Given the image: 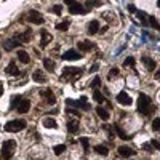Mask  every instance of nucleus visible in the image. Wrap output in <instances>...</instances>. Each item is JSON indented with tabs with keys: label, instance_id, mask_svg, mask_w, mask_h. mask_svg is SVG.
Returning a JSON list of instances; mask_svg holds the SVG:
<instances>
[{
	"label": "nucleus",
	"instance_id": "f257e3e1",
	"mask_svg": "<svg viewBox=\"0 0 160 160\" xmlns=\"http://www.w3.org/2000/svg\"><path fill=\"white\" fill-rule=\"evenodd\" d=\"M155 106L152 104V101H151V98L148 96V95H139V98H138V111L142 114V115H152L154 112H155Z\"/></svg>",
	"mask_w": 160,
	"mask_h": 160
},
{
	"label": "nucleus",
	"instance_id": "f03ea898",
	"mask_svg": "<svg viewBox=\"0 0 160 160\" xmlns=\"http://www.w3.org/2000/svg\"><path fill=\"white\" fill-rule=\"evenodd\" d=\"M82 74H83V69L72 68V66H69V68H64V71H62L59 80H61V82H64V83H69V82H74V80H77Z\"/></svg>",
	"mask_w": 160,
	"mask_h": 160
},
{
	"label": "nucleus",
	"instance_id": "7ed1b4c3",
	"mask_svg": "<svg viewBox=\"0 0 160 160\" xmlns=\"http://www.w3.org/2000/svg\"><path fill=\"white\" fill-rule=\"evenodd\" d=\"M16 151V141L15 139H7L2 144V149H0V160H10Z\"/></svg>",
	"mask_w": 160,
	"mask_h": 160
},
{
	"label": "nucleus",
	"instance_id": "20e7f679",
	"mask_svg": "<svg viewBox=\"0 0 160 160\" xmlns=\"http://www.w3.org/2000/svg\"><path fill=\"white\" fill-rule=\"evenodd\" d=\"M26 128V122L24 120H11V122L5 123V131L8 133H18V131H22Z\"/></svg>",
	"mask_w": 160,
	"mask_h": 160
},
{
	"label": "nucleus",
	"instance_id": "39448f33",
	"mask_svg": "<svg viewBox=\"0 0 160 160\" xmlns=\"http://www.w3.org/2000/svg\"><path fill=\"white\" fill-rule=\"evenodd\" d=\"M28 21L32 22V24H43V22H45L42 13L37 11V10H31V11L28 13Z\"/></svg>",
	"mask_w": 160,
	"mask_h": 160
},
{
	"label": "nucleus",
	"instance_id": "423d86ee",
	"mask_svg": "<svg viewBox=\"0 0 160 160\" xmlns=\"http://www.w3.org/2000/svg\"><path fill=\"white\" fill-rule=\"evenodd\" d=\"M19 114H26V112H29L31 109V101L29 99H26V98H21L19 102L16 104V108H15Z\"/></svg>",
	"mask_w": 160,
	"mask_h": 160
},
{
	"label": "nucleus",
	"instance_id": "0eeeda50",
	"mask_svg": "<svg viewBox=\"0 0 160 160\" xmlns=\"http://www.w3.org/2000/svg\"><path fill=\"white\" fill-rule=\"evenodd\" d=\"M40 96H42V98L45 99V102L50 104V106L56 102V98H55V95H53V91H51L50 88H45V90L40 91Z\"/></svg>",
	"mask_w": 160,
	"mask_h": 160
},
{
	"label": "nucleus",
	"instance_id": "6e6552de",
	"mask_svg": "<svg viewBox=\"0 0 160 160\" xmlns=\"http://www.w3.org/2000/svg\"><path fill=\"white\" fill-rule=\"evenodd\" d=\"M40 35H42V38H40V47L42 48H47L50 45V42H53V35L50 32H47L45 29L40 31Z\"/></svg>",
	"mask_w": 160,
	"mask_h": 160
},
{
	"label": "nucleus",
	"instance_id": "1a4fd4ad",
	"mask_svg": "<svg viewBox=\"0 0 160 160\" xmlns=\"http://www.w3.org/2000/svg\"><path fill=\"white\" fill-rule=\"evenodd\" d=\"M80 58H82V53L77 51V50H68L62 55V59H66V61H75V59H80Z\"/></svg>",
	"mask_w": 160,
	"mask_h": 160
},
{
	"label": "nucleus",
	"instance_id": "9d476101",
	"mask_svg": "<svg viewBox=\"0 0 160 160\" xmlns=\"http://www.w3.org/2000/svg\"><path fill=\"white\" fill-rule=\"evenodd\" d=\"M68 104H71V106H74V108H80V109H83V111H88V108L90 106L87 104V98L83 96L80 101H72V99H68Z\"/></svg>",
	"mask_w": 160,
	"mask_h": 160
},
{
	"label": "nucleus",
	"instance_id": "9b49d317",
	"mask_svg": "<svg viewBox=\"0 0 160 160\" xmlns=\"http://www.w3.org/2000/svg\"><path fill=\"white\" fill-rule=\"evenodd\" d=\"M95 48V43H91V42H88V40H82V42H78L77 43V50L82 53V51H90V50H93Z\"/></svg>",
	"mask_w": 160,
	"mask_h": 160
},
{
	"label": "nucleus",
	"instance_id": "f8f14e48",
	"mask_svg": "<svg viewBox=\"0 0 160 160\" xmlns=\"http://www.w3.org/2000/svg\"><path fill=\"white\" fill-rule=\"evenodd\" d=\"M117 101L120 104H123V106H131V102H133V99L128 96V93H125V91L118 93V95H117Z\"/></svg>",
	"mask_w": 160,
	"mask_h": 160
},
{
	"label": "nucleus",
	"instance_id": "ddd939ff",
	"mask_svg": "<svg viewBox=\"0 0 160 160\" xmlns=\"http://www.w3.org/2000/svg\"><path fill=\"white\" fill-rule=\"evenodd\" d=\"M31 38H32L31 31H26L22 34H16V37H15V40H18L19 43H28V42H31Z\"/></svg>",
	"mask_w": 160,
	"mask_h": 160
},
{
	"label": "nucleus",
	"instance_id": "4468645a",
	"mask_svg": "<svg viewBox=\"0 0 160 160\" xmlns=\"http://www.w3.org/2000/svg\"><path fill=\"white\" fill-rule=\"evenodd\" d=\"M7 75H19V69H18V66L15 61H10L8 66H7V69H5Z\"/></svg>",
	"mask_w": 160,
	"mask_h": 160
},
{
	"label": "nucleus",
	"instance_id": "2eb2a0df",
	"mask_svg": "<svg viewBox=\"0 0 160 160\" xmlns=\"http://www.w3.org/2000/svg\"><path fill=\"white\" fill-rule=\"evenodd\" d=\"M85 11H87V8H83L80 3H72L69 7V13H71V15H83Z\"/></svg>",
	"mask_w": 160,
	"mask_h": 160
},
{
	"label": "nucleus",
	"instance_id": "dca6fc26",
	"mask_svg": "<svg viewBox=\"0 0 160 160\" xmlns=\"http://www.w3.org/2000/svg\"><path fill=\"white\" fill-rule=\"evenodd\" d=\"M118 154H120V157H131V155H135L136 152H135V149L128 148V146H120Z\"/></svg>",
	"mask_w": 160,
	"mask_h": 160
},
{
	"label": "nucleus",
	"instance_id": "f3484780",
	"mask_svg": "<svg viewBox=\"0 0 160 160\" xmlns=\"http://www.w3.org/2000/svg\"><path fill=\"white\" fill-rule=\"evenodd\" d=\"M32 80H34V82H37V83H45L47 82V75L42 71H35L32 74Z\"/></svg>",
	"mask_w": 160,
	"mask_h": 160
},
{
	"label": "nucleus",
	"instance_id": "a211bd4d",
	"mask_svg": "<svg viewBox=\"0 0 160 160\" xmlns=\"http://www.w3.org/2000/svg\"><path fill=\"white\" fill-rule=\"evenodd\" d=\"M2 45H3V48H5L7 51H11L13 48H18L21 43L18 42V40H15V38H13V40H5V42H3Z\"/></svg>",
	"mask_w": 160,
	"mask_h": 160
},
{
	"label": "nucleus",
	"instance_id": "6ab92c4d",
	"mask_svg": "<svg viewBox=\"0 0 160 160\" xmlns=\"http://www.w3.org/2000/svg\"><path fill=\"white\" fill-rule=\"evenodd\" d=\"M87 32H88L90 35H95L96 32H99V22H98L96 19H93V21L88 24V29H87Z\"/></svg>",
	"mask_w": 160,
	"mask_h": 160
},
{
	"label": "nucleus",
	"instance_id": "aec40b11",
	"mask_svg": "<svg viewBox=\"0 0 160 160\" xmlns=\"http://www.w3.org/2000/svg\"><path fill=\"white\" fill-rule=\"evenodd\" d=\"M68 130L69 133H77L78 131V120L77 118H71L68 122Z\"/></svg>",
	"mask_w": 160,
	"mask_h": 160
},
{
	"label": "nucleus",
	"instance_id": "412c9836",
	"mask_svg": "<svg viewBox=\"0 0 160 160\" xmlns=\"http://www.w3.org/2000/svg\"><path fill=\"white\" fill-rule=\"evenodd\" d=\"M18 59L22 62V64H29L31 62V56H29V53L28 51H18Z\"/></svg>",
	"mask_w": 160,
	"mask_h": 160
},
{
	"label": "nucleus",
	"instance_id": "4be33fe9",
	"mask_svg": "<svg viewBox=\"0 0 160 160\" xmlns=\"http://www.w3.org/2000/svg\"><path fill=\"white\" fill-rule=\"evenodd\" d=\"M142 62H144V66H146V69H148V71H154V68H155V61H154L152 58L144 56V58H142Z\"/></svg>",
	"mask_w": 160,
	"mask_h": 160
},
{
	"label": "nucleus",
	"instance_id": "5701e85b",
	"mask_svg": "<svg viewBox=\"0 0 160 160\" xmlns=\"http://www.w3.org/2000/svg\"><path fill=\"white\" fill-rule=\"evenodd\" d=\"M43 66H45V69H47V71H50V72H55L56 62L53 61V59H50V58H45V59H43Z\"/></svg>",
	"mask_w": 160,
	"mask_h": 160
},
{
	"label": "nucleus",
	"instance_id": "b1692460",
	"mask_svg": "<svg viewBox=\"0 0 160 160\" xmlns=\"http://www.w3.org/2000/svg\"><path fill=\"white\" fill-rule=\"evenodd\" d=\"M43 127H45V128H56L58 123H56V120H55V118L47 117V118H43Z\"/></svg>",
	"mask_w": 160,
	"mask_h": 160
},
{
	"label": "nucleus",
	"instance_id": "393cba45",
	"mask_svg": "<svg viewBox=\"0 0 160 160\" xmlns=\"http://www.w3.org/2000/svg\"><path fill=\"white\" fill-rule=\"evenodd\" d=\"M96 114H98L102 120H108V118H109V112L106 111L102 106H98V108H96Z\"/></svg>",
	"mask_w": 160,
	"mask_h": 160
},
{
	"label": "nucleus",
	"instance_id": "a878e982",
	"mask_svg": "<svg viewBox=\"0 0 160 160\" xmlns=\"http://www.w3.org/2000/svg\"><path fill=\"white\" fill-rule=\"evenodd\" d=\"M93 98H95V101H96L98 104H102V102L106 101V98L101 95V91H99V90H95V93H93Z\"/></svg>",
	"mask_w": 160,
	"mask_h": 160
},
{
	"label": "nucleus",
	"instance_id": "bb28decb",
	"mask_svg": "<svg viewBox=\"0 0 160 160\" xmlns=\"http://www.w3.org/2000/svg\"><path fill=\"white\" fill-rule=\"evenodd\" d=\"M95 152L99 154V155H108V154H109V149L106 148V146H96V148H95Z\"/></svg>",
	"mask_w": 160,
	"mask_h": 160
},
{
	"label": "nucleus",
	"instance_id": "cd10ccee",
	"mask_svg": "<svg viewBox=\"0 0 160 160\" xmlns=\"http://www.w3.org/2000/svg\"><path fill=\"white\" fill-rule=\"evenodd\" d=\"M69 24H71L69 21L58 22V24H56V29H58V31H61V32H64V31H68V29H69Z\"/></svg>",
	"mask_w": 160,
	"mask_h": 160
},
{
	"label": "nucleus",
	"instance_id": "c85d7f7f",
	"mask_svg": "<svg viewBox=\"0 0 160 160\" xmlns=\"http://www.w3.org/2000/svg\"><path fill=\"white\" fill-rule=\"evenodd\" d=\"M114 128H115V131H117V135H118V136H120V138H122V139H123V141H127V139H128V136H127V133H125V131H123V130H122V128H120V127H118V125H115V127H114Z\"/></svg>",
	"mask_w": 160,
	"mask_h": 160
},
{
	"label": "nucleus",
	"instance_id": "c756f323",
	"mask_svg": "<svg viewBox=\"0 0 160 160\" xmlns=\"http://www.w3.org/2000/svg\"><path fill=\"white\" fill-rule=\"evenodd\" d=\"M152 130L154 131H160V117L152 120Z\"/></svg>",
	"mask_w": 160,
	"mask_h": 160
},
{
	"label": "nucleus",
	"instance_id": "7c9ffc66",
	"mask_svg": "<svg viewBox=\"0 0 160 160\" xmlns=\"http://www.w3.org/2000/svg\"><path fill=\"white\" fill-rule=\"evenodd\" d=\"M123 66H125V68H128V66H130V68H133V66H135V58L128 56V58L123 61Z\"/></svg>",
	"mask_w": 160,
	"mask_h": 160
},
{
	"label": "nucleus",
	"instance_id": "2f4dec72",
	"mask_svg": "<svg viewBox=\"0 0 160 160\" xmlns=\"http://www.w3.org/2000/svg\"><path fill=\"white\" fill-rule=\"evenodd\" d=\"M99 87H101V78L99 77H95V78H93V82H91V88L98 90Z\"/></svg>",
	"mask_w": 160,
	"mask_h": 160
},
{
	"label": "nucleus",
	"instance_id": "473e14b6",
	"mask_svg": "<svg viewBox=\"0 0 160 160\" xmlns=\"http://www.w3.org/2000/svg\"><path fill=\"white\" fill-rule=\"evenodd\" d=\"M101 16H102L104 19H108V21H114V13H111V11H104Z\"/></svg>",
	"mask_w": 160,
	"mask_h": 160
},
{
	"label": "nucleus",
	"instance_id": "72a5a7b5",
	"mask_svg": "<svg viewBox=\"0 0 160 160\" xmlns=\"http://www.w3.org/2000/svg\"><path fill=\"white\" fill-rule=\"evenodd\" d=\"M64 149H66V146H64V144L55 146V154H56V155H59V154H62V152H64Z\"/></svg>",
	"mask_w": 160,
	"mask_h": 160
},
{
	"label": "nucleus",
	"instance_id": "f704fd0d",
	"mask_svg": "<svg viewBox=\"0 0 160 160\" xmlns=\"http://www.w3.org/2000/svg\"><path fill=\"white\" fill-rule=\"evenodd\" d=\"M149 22H151V26L154 29H160V24H158V21L154 18V16H151V19H149Z\"/></svg>",
	"mask_w": 160,
	"mask_h": 160
},
{
	"label": "nucleus",
	"instance_id": "c9c22d12",
	"mask_svg": "<svg viewBox=\"0 0 160 160\" xmlns=\"http://www.w3.org/2000/svg\"><path fill=\"white\" fill-rule=\"evenodd\" d=\"M138 18H139V21L146 26V24H148V21H146V15H144V13L142 11H138Z\"/></svg>",
	"mask_w": 160,
	"mask_h": 160
},
{
	"label": "nucleus",
	"instance_id": "e433bc0d",
	"mask_svg": "<svg viewBox=\"0 0 160 160\" xmlns=\"http://www.w3.org/2000/svg\"><path fill=\"white\" fill-rule=\"evenodd\" d=\"M61 10H62V5H55V7L51 8V11L56 13V15H61Z\"/></svg>",
	"mask_w": 160,
	"mask_h": 160
},
{
	"label": "nucleus",
	"instance_id": "4c0bfd02",
	"mask_svg": "<svg viewBox=\"0 0 160 160\" xmlns=\"http://www.w3.org/2000/svg\"><path fill=\"white\" fill-rule=\"evenodd\" d=\"M80 142H82L83 149H85V152H87V151H88V138H80Z\"/></svg>",
	"mask_w": 160,
	"mask_h": 160
},
{
	"label": "nucleus",
	"instance_id": "58836bf2",
	"mask_svg": "<svg viewBox=\"0 0 160 160\" xmlns=\"http://www.w3.org/2000/svg\"><path fill=\"white\" fill-rule=\"evenodd\" d=\"M118 75V69H111V72H109V75H108V78H114V77H117Z\"/></svg>",
	"mask_w": 160,
	"mask_h": 160
},
{
	"label": "nucleus",
	"instance_id": "ea45409f",
	"mask_svg": "<svg viewBox=\"0 0 160 160\" xmlns=\"http://www.w3.org/2000/svg\"><path fill=\"white\" fill-rule=\"evenodd\" d=\"M19 96H15V98H11V108H16V104L19 102Z\"/></svg>",
	"mask_w": 160,
	"mask_h": 160
},
{
	"label": "nucleus",
	"instance_id": "a19ab883",
	"mask_svg": "<svg viewBox=\"0 0 160 160\" xmlns=\"http://www.w3.org/2000/svg\"><path fill=\"white\" fill-rule=\"evenodd\" d=\"M68 114H71V115H74V117H77L78 118V111H74V109H68Z\"/></svg>",
	"mask_w": 160,
	"mask_h": 160
},
{
	"label": "nucleus",
	"instance_id": "79ce46f5",
	"mask_svg": "<svg viewBox=\"0 0 160 160\" xmlns=\"http://www.w3.org/2000/svg\"><path fill=\"white\" fill-rule=\"evenodd\" d=\"M149 144H152V148H155V149H158V151H160V142H158V141H155V139H154V141H151Z\"/></svg>",
	"mask_w": 160,
	"mask_h": 160
},
{
	"label": "nucleus",
	"instance_id": "37998d69",
	"mask_svg": "<svg viewBox=\"0 0 160 160\" xmlns=\"http://www.w3.org/2000/svg\"><path fill=\"white\" fill-rule=\"evenodd\" d=\"M62 2H64L66 5H69V7H71L72 3H75V0H62Z\"/></svg>",
	"mask_w": 160,
	"mask_h": 160
},
{
	"label": "nucleus",
	"instance_id": "c03bdc74",
	"mask_svg": "<svg viewBox=\"0 0 160 160\" xmlns=\"http://www.w3.org/2000/svg\"><path fill=\"white\" fill-rule=\"evenodd\" d=\"M98 69H99V66H98V64H95V66H93V68L90 69V72H96Z\"/></svg>",
	"mask_w": 160,
	"mask_h": 160
},
{
	"label": "nucleus",
	"instance_id": "a18cd8bd",
	"mask_svg": "<svg viewBox=\"0 0 160 160\" xmlns=\"http://www.w3.org/2000/svg\"><path fill=\"white\" fill-rule=\"evenodd\" d=\"M2 95H3V83L0 82V96H2Z\"/></svg>",
	"mask_w": 160,
	"mask_h": 160
},
{
	"label": "nucleus",
	"instance_id": "49530a36",
	"mask_svg": "<svg viewBox=\"0 0 160 160\" xmlns=\"http://www.w3.org/2000/svg\"><path fill=\"white\" fill-rule=\"evenodd\" d=\"M155 78H157V80H158V82H160V69H158V71H157V72H155Z\"/></svg>",
	"mask_w": 160,
	"mask_h": 160
},
{
	"label": "nucleus",
	"instance_id": "de8ad7c7",
	"mask_svg": "<svg viewBox=\"0 0 160 160\" xmlns=\"http://www.w3.org/2000/svg\"><path fill=\"white\" fill-rule=\"evenodd\" d=\"M106 31H108V26H104V28H102V29H101V28H99V32H101V34H104V32H106Z\"/></svg>",
	"mask_w": 160,
	"mask_h": 160
},
{
	"label": "nucleus",
	"instance_id": "09e8293b",
	"mask_svg": "<svg viewBox=\"0 0 160 160\" xmlns=\"http://www.w3.org/2000/svg\"><path fill=\"white\" fill-rule=\"evenodd\" d=\"M157 7L160 8V0H157Z\"/></svg>",
	"mask_w": 160,
	"mask_h": 160
}]
</instances>
